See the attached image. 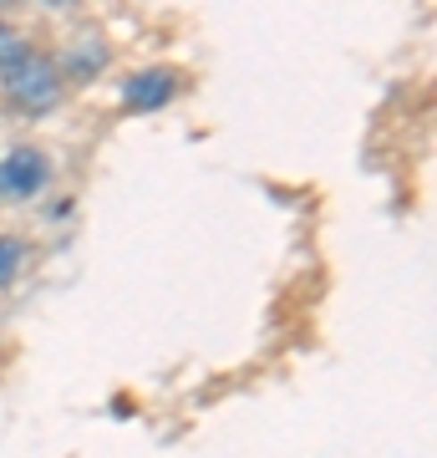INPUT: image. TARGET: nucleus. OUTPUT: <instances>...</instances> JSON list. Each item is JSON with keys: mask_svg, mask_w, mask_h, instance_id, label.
<instances>
[{"mask_svg": "<svg viewBox=\"0 0 437 458\" xmlns=\"http://www.w3.org/2000/svg\"><path fill=\"white\" fill-rule=\"evenodd\" d=\"M0 82H5V102H11L21 117L56 113V107H62V92H66L62 66L51 62V56H41V51H31L26 62H16Z\"/></svg>", "mask_w": 437, "mask_h": 458, "instance_id": "obj_1", "label": "nucleus"}, {"mask_svg": "<svg viewBox=\"0 0 437 458\" xmlns=\"http://www.w3.org/2000/svg\"><path fill=\"white\" fill-rule=\"evenodd\" d=\"M51 183V158L31 143H16L5 158H0V199L11 204H31L41 189Z\"/></svg>", "mask_w": 437, "mask_h": 458, "instance_id": "obj_2", "label": "nucleus"}, {"mask_svg": "<svg viewBox=\"0 0 437 458\" xmlns=\"http://www.w3.org/2000/svg\"><path fill=\"white\" fill-rule=\"evenodd\" d=\"M173 92H179V77L168 66H143V72H132L128 82H122L128 113H158V107L173 102Z\"/></svg>", "mask_w": 437, "mask_h": 458, "instance_id": "obj_3", "label": "nucleus"}, {"mask_svg": "<svg viewBox=\"0 0 437 458\" xmlns=\"http://www.w3.org/2000/svg\"><path fill=\"white\" fill-rule=\"evenodd\" d=\"M107 62H113V41L102 31H81L56 66H62V77H71V82H92V77L107 72Z\"/></svg>", "mask_w": 437, "mask_h": 458, "instance_id": "obj_4", "label": "nucleus"}, {"mask_svg": "<svg viewBox=\"0 0 437 458\" xmlns=\"http://www.w3.org/2000/svg\"><path fill=\"white\" fill-rule=\"evenodd\" d=\"M31 51H36V47L16 31V26H11V21H0V77H5V72H11L16 62H26Z\"/></svg>", "mask_w": 437, "mask_h": 458, "instance_id": "obj_5", "label": "nucleus"}, {"mask_svg": "<svg viewBox=\"0 0 437 458\" xmlns=\"http://www.w3.org/2000/svg\"><path fill=\"white\" fill-rule=\"evenodd\" d=\"M21 265H26V245L11 240V234H0V291L21 276Z\"/></svg>", "mask_w": 437, "mask_h": 458, "instance_id": "obj_6", "label": "nucleus"}, {"mask_svg": "<svg viewBox=\"0 0 437 458\" xmlns=\"http://www.w3.org/2000/svg\"><path fill=\"white\" fill-rule=\"evenodd\" d=\"M36 5H46V11H71V5H81V0H36Z\"/></svg>", "mask_w": 437, "mask_h": 458, "instance_id": "obj_7", "label": "nucleus"}]
</instances>
